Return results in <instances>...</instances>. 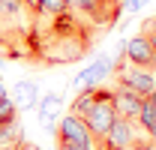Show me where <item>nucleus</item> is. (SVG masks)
<instances>
[{"label": "nucleus", "instance_id": "obj_3", "mask_svg": "<svg viewBox=\"0 0 156 150\" xmlns=\"http://www.w3.org/2000/svg\"><path fill=\"white\" fill-rule=\"evenodd\" d=\"M33 24L36 9L30 0H0V45H6L12 57L24 54Z\"/></svg>", "mask_w": 156, "mask_h": 150}, {"label": "nucleus", "instance_id": "obj_14", "mask_svg": "<svg viewBox=\"0 0 156 150\" xmlns=\"http://www.w3.org/2000/svg\"><path fill=\"white\" fill-rule=\"evenodd\" d=\"M33 9H36V15H42V18H54V15L69 12V3L66 0H33Z\"/></svg>", "mask_w": 156, "mask_h": 150}, {"label": "nucleus", "instance_id": "obj_11", "mask_svg": "<svg viewBox=\"0 0 156 150\" xmlns=\"http://www.w3.org/2000/svg\"><path fill=\"white\" fill-rule=\"evenodd\" d=\"M9 99H12V105L18 108V111H27V108H36V102H39V87H36V81H15L12 84V90H9Z\"/></svg>", "mask_w": 156, "mask_h": 150}, {"label": "nucleus", "instance_id": "obj_15", "mask_svg": "<svg viewBox=\"0 0 156 150\" xmlns=\"http://www.w3.org/2000/svg\"><path fill=\"white\" fill-rule=\"evenodd\" d=\"M18 150H39V147H36V144H33V141H27V138H24V141H21V147H18Z\"/></svg>", "mask_w": 156, "mask_h": 150}, {"label": "nucleus", "instance_id": "obj_6", "mask_svg": "<svg viewBox=\"0 0 156 150\" xmlns=\"http://www.w3.org/2000/svg\"><path fill=\"white\" fill-rule=\"evenodd\" d=\"M111 78H114V84H120V87H129V90H135L138 96H153L156 93V69H147V66H132V63H117L114 72H111Z\"/></svg>", "mask_w": 156, "mask_h": 150}, {"label": "nucleus", "instance_id": "obj_17", "mask_svg": "<svg viewBox=\"0 0 156 150\" xmlns=\"http://www.w3.org/2000/svg\"><path fill=\"white\" fill-rule=\"evenodd\" d=\"M147 3H153V0H141V6H147Z\"/></svg>", "mask_w": 156, "mask_h": 150}, {"label": "nucleus", "instance_id": "obj_8", "mask_svg": "<svg viewBox=\"0 0 156 150\" xmlns=\"http://www.w3.org/2000/svg\"><path fill=\"white\" fill-rule=\"evenodd\" d=\"M114 72V57L111 54H96V60L87 66V69H81V72L72 78V87L75 90H84V87H99V84H105L108 78Z\"/></svg>", "mask_w": 156, "mask_h": 150}, {"label": "nucleus", "instance_id": "obj_18", "mask_svg": "<svg viewBox=\"0 0 156 150\" xmlns=\"http://www.w3.org/2000/svg\"><path fill=\"white\" fill-rule=\"evenodd\" d=\"M0 66H3V54H0Z\"/></svg>", "mask_w": 156, "mask_h": 150}, {"label": "nucleus", "instance_id": "obj_9", "mask_svg": "<svg viewBox=\"0 0 156 150\" xmlns=\"http://www.w3.org/2000/svg\"><path fill=\"white\" fill-rule=\"evenodd\" d=\"M126 63L156 69V45L147 33H138V36H132L126 42Z\"/></svg>", "mask_w": 156, "mask_h": 150}, {"label": "nucleus", "instance_id": "obj_1", "mask_svg": "<svg viewBox=\"0 0 156 150\" xmlns=\"http://www.w3.org/2000/svg\"><path fill=\"white\" fill-rule=\"evenodd\" d=\"M99 33L87 24L84 18H78L75 12H63L54 18H42L36 15L33 33H30V57L48 66H63V63H75L93 48V42Z\"/></svg>", "mask_w": 156, "mask_h": 150}, {"label": "nucleus", "instance_id": "obj_4", "mask_svg": "<svg viewBox=\"0 0 156 150\" xmlns=\"http://www.w3.org/2000/svg\"><path fill=\"white\" fill-rule=\"evenodd\" d=\"M54 135H57V150H96L99 147V141L84 126V120L72 111L60 117V123L54 126Z\"/></svg>", "mask_w": 156, "mask_h": 150}, {"label": "nucleus", "instance_id": "obj_13", "mask_svg": "<svg viewBox=\"0 0 156 150\" xmlns=\"http://www.w3.org/2000/svg\"><path fill=\"white\" fill-rule=\"evenodd\" d=\"M138 123H141L144 132L150 135V141H156V99L153 96L144 99V108H141V114H138Z\"/></svg>", "mask_w": 156, "mask_h": 150}, {"label": "nucleus", "instance_id": "obj_16", "mask_svg": "<svg viewBox=\"0 0 156 150\" xmlns=\"http://www.w3.org/2000/svg\"><path fill=\"white\" fill-rule=\"evenodd\" d=\"M141 150H156V141H147V144H144Z\"/></svg>", "mask_w": 156, "mask_h": 150}, {"label": "nucleus", "instance_id": "obj_10", "mask_svg": "<svg viewBox=\"0 0 156 150\" xmlns=\"http://www.w3.org/2000/svg\"><path fill=\"white\" fill-rule=\"evenodd\" d=\"M111 93H114L117 117L138 120V114H141V108H144V96H138L135 90H129V87H120V84H114V87H111Z\"/></svg>", "mask_w": 156, "mask_h": 150}, {"label": "nucleus", "instance_id": "obj_12", "mask_svg": "<svg viewBox=\"0 0 156 150\" xmlns=\"http://www.w3.org/2000/svg\"><path fill=\"white\" fill-rule=\"evenodd\" d=\"M39 105V126L54 132V120H57V108L63 105V93H48L36 102Z\"/></svg>", "mask_w": 156, "mask_h": 150}, {"label": "nucleus", "instance_id": "obj_5", "mask_svg": "<svg viewBox=\"0 0 156 150\" xmlns=\"http://www.w3.org/2000/svg\"><path fill=\"white\" fill-rule=\"evenodd\" d=\"M147 141H150V135L144 132V126H141L138 120L114 117L111 129L105 132V138H102L99 144H105V147H111V150H126V147H144Z\"/></svg>", "mask_w": 156, "mask_h": 150}, {"label": "nucleus", "instance_id": "obj_7", "mask_svg": "<svg viewBox=\"0 0 156 150\" xmlns=\"http://www.w3.org/2000/svg\"><path fill=\"white\" fill-rule=\"evenodd\" d=\"M66 3H69V9L75 12L78 18H84L93 30H96V24L102 30H108V27L120 18V12H123V9L111 6L108 0H66Z\"/></svg>", "mask_w": 156, "mask_h": 150}, {"label": "nucleus", "instance_id": "obj_2", "mask_svg": "<svg viewBox=\"0 0 156 150\" xmlns=\"http://www.w3.org/2000/svg\"><path fill=\"white\" fill-rule=\"evenodd\" d=\"M72 114H78L84 120V126L90 129V135L102 141L105 132L111 129L117 117V108H114V93L108 84H99V87H84L78 90L75 99H72Z\"/></svg>", "mask_w": 156, "mask_h": 150}]
</instances>
